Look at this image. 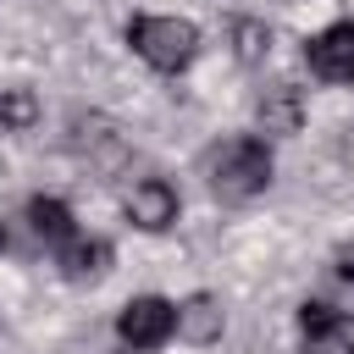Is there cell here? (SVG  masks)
<instances>
[{"mask_svg": "<svg viewBox=\"0 0 354 354\" xmlns=\"http://www.w3.org/2000/svg\"><path fill=\"white\" fill-rule=\"evenodd\" d=\"M39 122V100L28 88H0V133H22Z\"/></svg>", "mask_w": 354, "mask_h": 354, "instance_id": "obj_11", "label": "cell"}, {"mask_svg": "<svg viewBox=\"0 0 354 354\" xmlns=\"http://www.w3.org/2000/svg\"><path fill=\"white\" fill-rule=\"evenodd\" d=\"M232 44H238V61H260L271 50V28L266 22H232Z\"/></svg>", "mask_w": 354, "mask_h": 354, "instance_id": "obj_12", "label": "cell"}, {"mask_svg": "<svg viewBox=\"0 0 354 354\" xmlns=\"http://www.w3.org/2000/svg\"><path fill=\"white\" fill-rule=\"evenodd\" d=\"M6 243H11V238H6V227H0V249H6Z\"/></svg>", "mask_w": 354, "mask_h": 354, "instance_id": "obj_13", "label": "cell"}, {"mask_svg": "<svg viewBox=\"0 0 354 354\" xmlns=\"http://www.w3.org/2000/svg\"><path fill=\"white\" fill-rule=\"evenodd\" d=\"M304 61H310V72L326 77V83L354 77V22H332V28H321V33L304 44Z\"/></svg>", "mask_w": 354, "mask_h": 354, "instance_id": "obj_5", "label": "cell"}, {"mask_svg": "<svg viewBox=\"0 0 354 354\" xmlns=\"http://www.w3.org/2000/svg\"><path fill=\"white\" fill-rule=\"evenodd\" d=\"M127 221L144 227V232H166L177 221V188L166 177H144L127 188Z\"/></svg>", "mask_w": 354, "mask_h": 354, "instance_id": "obj_6", "label": "cell"}, {"mask_svg": "<svg viewBox=\"0 0 354 354\" xmlns=\"http://www.w3.org/2000/svg\"><path fill=\"white\" fill-rule=\"evenodd\" d=\"M55 260H61V271H66L72 282H94V277H105V271H111V243H105V238H83V232H77Z\"/></svg>", "mask_w": 354, "mask_h": 354, "instance_id": "obj_9", "label": "cell"}, {"mask_svg": "<svg viewBox=\"0 0 354 354\" xmlns=\"http://www.w3.org/2000/svg\"><path fill=\"white\" fill-rule=\"evenodd\" d=\"M127 44L155 66V72H183L199 55V28L183 17H133L127 22Z\"/></svg>", "mask_w": 354, "mask_h": 354, "instance_id": "obj_2", "label": "cell"}, {"mask_svg": "<svg viewBox=\"0 0 354 354\" xmlns=\"http://www.w3.org/2000/svg\"><path fill=\"white\" fill-rule=\"evenodd\" d=\"M221 326H227V321H221V299H216V293H188V299L177 304V337H183V343H199V348H205V343L221 337Z\"/></svg>", "mask_w": 354, "mask_h": 354, "instance_id": "obj_7", "label": "cell"}, {"mask_svg": "<svg viewBox=\"0 0 354 354\" xmlns=\"http://www.w3.org/2000/svg\"><path fill=\"white\" fill-rule=\"evenodd\" d=\"M304 122V105H299V88L293 83H271L260 94V127L266 133H299Z\"/></svg>", "mask_w": 354, "mask_h": 354, "instance_id": "obj_10", "label": "cell"}, {"mask_svg": "<svg viewBox=\"0 0 354 354\" xmlns=\"http://www.w3.org/2000/svg\"><path fill=\"white\" fill-rule=\"evenodd\" d=\"M271 183V144L266 138H227L216 155H210V188L238 205V199H254L260 188Z\"/></svg>", "mask_w": 354, "mask_h": 354, "instance_id": "obj_1", "label": "cell"}, {"mask_svg": "<svg viewBox=\"0 0 354 354\" xmlns=\"http://www.w3.org/2000/svg\"><path fill=\"white\" fill-rule=\"evenodd\" d=\"M171 332H177V304H171V299H155V293L127 299L122 315H116V337H122L127 348H138V354L160 348Z\"/></svg>", "mask_w": 354, "mask_h": 354, "instance_id": "obj_3", "label": "cell"}, {"mask_svg": "<svg viewBox=\"0 0 354 354\" xmlns=\"http://www.w3.org/2000/svg\"><path fill=\"white\" fill-rule=\"evenodd\" d=\"M299 326H304V354H354V321H343L326 299H304Z\"/></svg>", "mask_w": 354, "mask_h": 354, "instance_id": "obj_4", "label": "cell"}, {"mask_svg": "<svg viewBox=\"0 0 354 354\" xmlns=\"http://www.w3.org/2000/svg\"><path fill=\"white\" fill-rule=\"evenodd\" d=\"M28 221H33V232L61 254L72 238H77V221H72V210L61 205V199H50V194H39V199H28Z\"/></svg>", "mask_w": 354, "mask_h": 354, "instance_id": "obj_8", "label": "cell"}]
</instances>
